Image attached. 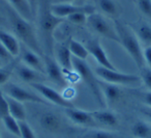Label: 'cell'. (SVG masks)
Here are the masks:
<instances>
[{
    "label": "cell",
    "instance_id": "4316f807",
    "mask_svg": "<svg viewBox=\"0 0 151 138\" xmlns=\"http://www.w3.org/2000/svg\"><path fill=\"white\" fill-rule=\"evenodd\" d=\"M1 121L3 122V125L5 126V128H6L12 134H14V135L17 136V137H21L19 121H17V120L12 117L11 115H5V117H1Z\"/></svg>",
    "mask_w": 151,
    "mask_h": 138
},
{
    "label": "cell",
    "instance_id": "8fae6325",
    "mask_svg": "<svg viewBox=\"0 0 151 138\" xmlns=\"http://www.w3.org/2000/svg\"><path fill=\"white\" fill-rule=\"evenodd\" d=\"M85 46H86L89 54H90L91 56H93V58L95 59V61L97 62L99 66L115 70L116 67L112 64L110 59L108 58L105 50H104L103 46H101V42H99V40L97 39V38L89 39L88 41L85 43Z\"/></svg>",
    "mask_w": 151,
    "mask_h": 138
},
{
    "label": "cell",
    "instance_id": "5b68a950",
    "mask_svg": "<svg viewBox=\"0 0 151 138\" xmlns=\"http://www.w3.org/2000/svg\"><path fill=\"white\" fill-rule=\"evenodd\" d=\"M94 73L99 78H101L104 82L113 84L116 86H126V87H139L142 85L141 78L134 74L129 73H122L119 72L117 69L112 70L105 67L97 66L95 68Z\"/></svg>",
    "mask_w": 151,
    "mask_h": 138
},
{
    "label": "cell",
    "instance_id": "ab89813d",
    "mask_svg": "<svg viewBox=\"0 0 151 138\" xmlns=\"http://www.w3.org/2000/svg\"><path fill=\"white\" fill-rule=\"evenodd\" d=\"M0 126H1V119H0ZM0 138H1V132H0Z\"/></svg>",
    "mask_w": 151,
    "mask_h": 138
},
{
    "label": "cell",
    "instance_id": "d6a6232c",
    "mask_svg": "<svg viewBox=\"0 0 151 138\" xmlns=\"http://www.w3.org/2000/svg\"><path fill=\"white\" fill-rule=\"evenodd\" d=\"M7 115H9V103H7L6 100V96H4V94H3L1 89H0V119Z\"/></svg>",
    "mask_w": 151,
    "mask_h": 138
},
{
    "label": "cell",
    "instance_id": "44dd1931",
    "mask_svg": "<svg viewBox=\"0 0 151 138\" xmlns=\"http://www.w3.org/2000/svg\"><path fill=\"white\" fill-rule=\"evenodd\" d=\"M6 100L9 103V115L15 117L17 121H25L26 120V110L23 103L15 100L12 97L6 96Z\"/></svg>",
    "mask_w": 151,
    "mask_h": 138
},
{
    "label": "cell",
    "instance_id": "6da1fadb",
    "mask_svg": "<svg viewBox=\"0 0 151 138\" xmlns=\"http://www.w3.org/2000/svg\"><path fill=\"white\" fill-rule=\"evenodd\" d=\"M51 1L42 0L38 11V28L44 42V54L51 55L54 51V32L65 19L55 16L50 9Z\"/></svg>",
    "mask_w": 151,
    "mask_h": 138
},
{
    "label": "cell",
    "instance_id": "cb8c5ba5",
    "mask_svg": "<svg viewBox=\"0 0 151 138\" xmlns=\"http://www.w3.org/2000/svg\"><path fill=\"white\" fill-rule=\"evenodd\" d=\"M68 48H69V51H70L71 55H73L75 58H78V59H80V60H86L89 55L86 46H83L81 42L77 41V40H75V39L68 40Z\"/></svg>",
    "mask_w": 151,
    "mask_h": 138
},
{
    "label": "cell",
    "instance_id": "4fadbf2b",
    "mask_svg": "<svg viewBox=\"0 0 151 138\" xmlns=\"http://www.w3.org/2000/svg\"><path fill=\"white\" fill-rule=\"evenodd\" d=\"M65 113L73 123L80 126H86V127H97L99 126L95 122V120L90 115V111L81 110V109L70 107L65 108Z\"/></svg>",
    "mask_w": 151,
    "mask_h": 138
},
{
    "label": "cell",
    "instance_id": "d4e9b609",
    "mask_svg": "<svg viewBox=\"0 0 151 138\" xmlns=\"http://www.w3.org/2000/svg\"><path fill=\"white\" fill-rule=\"evenodd\" d=\"M132 133L137 138H151V127L145 122L137 121L132 126Z\"/></svg>",
    "mask_w": 151,
    "mask_h": 138
},
{
    "label": "cell",
    "instance_id": "7c38bea8",
    "mask_svg": "<svg viewBox=\"0 0 151 138\" xmlns=\"http://www.w3.org/2000/svg\"><path fill=\"white\" fill-rule=\"evenodd\" d=\"M20 60L23 64L26 66L30 67V68L34 69L36 71L45 73V63L44 59L40 58V55L36 54L29 48L24 46L20 50Z\"/></svg>",
    "mask_w": 151,
    "mask_h": 138
},
{
    "label": "cell",
    "instance_id": "7402d4cb",
    "mask_svg": "<svg viewBox=\"0 0 151 138\" xmlns=\"http://www.w3.org/2000/svg\"><path fill=\"white\" fill-rule=\"evenodd\" d=\"M97 5L101 11L110 17H118L121 11L120 5L115 0H97Z\"/></svg>",
    "mask_w": 151,
    "mask_h": 138
},
{
    "label": "cell",
    "instance_id": "9a60e30c",
    "mask_svg": "<svg viewBox=\"0 0 151 138\" xmlns=\"http://www.w3.org/2000/svg\"><path fill=\"white\" fill-rule=\"evenodd\" d=\"M55 55H56V61L61 66V68L65 71H73V58L71 53L68 48V42L67 43H60L54 46Z\"/></svg>",
    "mask_w": 151,
    "mask_h": 138
},
{
    "label": "cell",
    "instance_id": "f35d334b",
    "mask_svg": "<svg viewBox=\"0 0 151 138\" xmlns=\"http://www.w3.org/2000/svg\"><path fill=\"white\" fill-rule=\"evenodd\" d=\"M29 2H30V4H31L32 9H34V6H35V4H36V0H29Z\"/></svg>",
    "mask_w": 151,
    "mask_h": 138
},
{
    "label": "cell",
    "instance_id": "f546056e",
    "mask_svg": "<svg viewBox=\"0 0 151 138\" xmlns=\"http://www.w3.org/2000/svg\"><path fill=\"white\" fill-rule=\"evenodd\" d=\"M20 131H21V138H37L33 130L31 129L26 121H20Z\"/></svg>",
    "mask_w": 151,
    "mask_h": 138
},
{
    "label": "cell",
    "instance_id": "2e32d148",
    "mask_svg": "<svg viewBox=\"0 0 151 138\" xmlns=\"http://www.w3.org/2000/svg\"><path fill=\"white\" fill-rule=\"evenodd\" d=\"M99 85H101V90L103 93L105 102H107L106 104L112 105L119 101L120 97H121V91L118 88V86L106 83L104 80L99 82Z\"/></svg>",
    "mask_w": 151,
    "mask_h": 138
},
{
    "label": "cell",
    "instance_id": "277c9868",
    "mask_svg": "<svg viewBox=\"0 0 151 138\" xmlns=\"http://www.w3.org/2000/svg\"><path fill=\"white\" fill-rule=\"evenodd\" d=\"M73 70L78 73L79 78L85 83L87 88L92 93V96L94 97L96 102L101 107H105L106 102L101 90V85H99L101 80H97V78L95 76L94 72L92 71V69L90 68V66L85 62V60H80V59L73 57Z\"/></svg>",
    "mask_w": 151,
    "mask_h": 138
},
{
    "label": "cell",
    "instance_id": "9c48e42d",
    "mask_svg": "<svg viewBox=\"0 0 151 138\" xmlns=\"http://www.w3.org/2000/svg\"><path fill=\"white\" fill-rule=\"evenodd\" d=\"M32 87L34 88V90L37 93H40L42 97L45 98V100L50 101L53 104H56L58 106H61L63 108H70V107H75L73 104L68 100V99L64 98L62 95L59 92H57L56 90H54L53 88L46 86L42 83H35L32 84Z\"/></svg>",
    "mask_w": 151,
    "mask_h": 138
},
{
    "label": "cell",
    "instance_id": "52a82bcc",
    "mask_svg": "<svg viewBox=\"0 0 151 138\" xmlns=\"http://www.w3.org/2000/svg\"><path fill=\"white\" fill-rule=\"evenodd\" d=\"M50 9L55 16L63 19H66L68 16L76 13H85L88 16L96 13L95 6L90 4L76 5L71 3H51Z\"/></svg>",
    "mask_w": 151,
    "mask_h": 138
},
{
    "label": "cell",
    "instance_id": "8d00e7d4",
    "mask_svg": "<svg viewBox=\"0 0 151 138\" xmlns=\"http://www.w3.org/2000/svg\"><path fill=\"white\" fill-rule=\"evenodd\" d=\"M140 111H141V113H143V115H144V117H146L147 119L151 122V107L150 106H147V105H145V106L141 107Z\"/></svg>",
    "mask_w": 151,
    "mask_h": 138
},
{
    "label": "cell",
    "instance_id": "d6986e66",
    "mask_svg": "<svg viewBox=\"0 0 151 138\" xmlns=\"http://www.w3.org/2000/svg\"><path fill=\"white\" fill-rule=\"evenodd\" d=\"M90 115H92V117L99 125L110 126V127H115L116 125H118L117 117L110 110H105V109L94 110L90 111Z\"/></svg>",
    "mask_w": 151,
    "mask_h": 138
},
{
    "label": "cell",
    "instance_id": "d590c367",
    "mask_svg": "<svg viewBox=\"0 0 151 138\" xmlns=\"http://www.w3.org/2000/svg\"><path fill=\"white\" fill-rule=\"evenodd\" d=\"M141 99L144 102L145 105L151 107V91H146V92H142L141 93Z\"/></svg>",
    "mask_w": 151,
    "mask_h": 138
},
{
    "label": "cell",
    "instance_id": "ffe728a7",
    "mask_svg": "<svg viewBox=\"0 0 151 138\" xmlns=\"http://www.w3.org/2000/svg\"><path fill=\"white\" fill-rule=\"evenodd\" d=\"M134 32L136 33L138 39L141 43H143L145 46H151V25L147 23H137L134 26Z\"/></svg>",
    "mask_w": 151,
    "mask_h": 138
},
{
    "label": "cell",
    "instance_id": "e575fe53",
    "mask_svg": "<svg viewBox=\"0 0 151 138\" xmlns=\"http://www.w3.org/2000/svg\"><path fill=\"white\" fill-rule=\"evenodd\" d=\"M143 58H144V62L147 65V67L151 69V46H145L144 51H143Z\"/></svg>",
    "mask_w": 151,
    "mask_h": 138
},
{
    "label": "cell",
    "instance_id": "836d02e7",
    "mask_svg": "<svg viewBox=\"0 0 151 138\" xmlns=\"http://www.w3.org/2000/svg\"><path fill=\"white\" fill-rule=\"evenodd\" d=\"M15 59V57L9 53V51L0 42V61L4 63H9Z\"/></svg>",
    "mask_w": 151,
    "mask_h": 138
},
{
    "label": "cell",
    "instance_id": "603a6c76",
    "mask_svg": "<svg viewBox=\"0 0 151 138\" xmlns=\"http://www.w3.org/2000/svg\"><path fill=\"white\" fill-rule=\"evenodd\" d=\"M40 126L44 128L45 130L48 131H55L60 127V120L54 113L47 112L40 117Z\"/></svg>",
    "mask_w": 151,
    "mask_h": 138
},
{
    "label": "cell",
    "instance_id": "4dcf8cb0",
    "mask_svg": "<svg viewBox=\"0 0 151 138\" xmlns=\"http://www.w3.org/2000/svg\"><path fill=\"white\" fill-rule=\"evenodd\" d=\"M141 13L151 20V0H134Z\"/></svg>",
    "mask_w": 151,
    "mask_h": 138
},
{
    "label": "cell",
    "instance_id": "60d3db41",
    "mask_svg": "<svg viewBox=\"0 0 151 138\" xmlns=\"http://www.w3.org/2000/svg\"><path fill=\"white\" fill-rule=\"evenodd\" d=\"M0 66H1V61H0Z\"/></svg>",
    "mask_w": 151,
    "mask_h": 138
},
{
    "label": "cell",
    "instance_id": "3957f363",
    "mask_svg": "<svg viewBox=\"0 0 151 138\" xmlns=\"http://www.w3.org/2000/svg\"><path fill=\"white\" fill-rule=\"evenodd\" d=\"M119 37V44L127 52L130 58L134 60L136 65L140 69L145 67L144 58H143V50L141 48V42L138 39L134 30H132L127 25L121 23L119 21H115L114 23Z\"/></svg>",
    "mask_w": 151,
    "mask_h": 138
},
{
    "label": "cell",
    "instance_id": "74e56055",
    "mask_svg": "<svg viewBox=\"0 0 151 138\" xmlns=\"http://www.w3.org/2000/svg\"><path fill=\"white\" fill-rule=\"evenodd\" d=\"M51 3H71L75 1H80V0H50Z\"/></svg>",
    "mask_w": 151,
    "mask_h": 138
},
{
    "label": "cell",
    "instance_id": "ac0fdd59",
    "mask_svg": "<svg viewBox=\"0 0 151 138\" xmlns=\"http://www.w3.org/2000/svg\"><path fill=\"white\" fill-rule=\"evenodd\" d=\"M0 42L9 51V53L15 58L19 56L21 46H20V42L16 36H14L9 32L4 31V30H0Z\"/></svg>",
    "mask_w": 151,
    "mask_h": 138
},
{
    "label": "cell",
    "instance_id": "30bf717a",
    "mask_svg": "<svg viewBox=\"0 0 151 138\" xmlns=\"http://www.w3.org/2000/svg\"><path fill=\"white\" fill-rule=\"evenodd\" d=\"M42 58L45 63V73L48 75V78L58 86L66 87L67 80H65V76L63 74V69L58 64L56 59L53 58L51 55L46 54L42 55Z\"/></svg>",
    "mask_w": 151,
    "mask_h": 138
},
{
    "label": "cell",
    "instance_id": "1f68e13d",
    "mask_svg": "<svg viewBox=\"0 0 151 138\" xmlns=\"http://www.w3.org/2000/svg\"><path fill=\"white\" fill-rule=\"evenodd\" d=\"M141 80L142 84L151 91V69L149 67H143L141 69Z\"/></svg>",
    "mask_w": 151,
    "mask_h": 138
},
{
    "label": "cell",
    "instance_id": "5bb4252c",
    "mask_svg": "<svg viewBox=\"0 0 151 138\" xmlns=\"http://www.w3.org/2000/svg\"><path fill=\"white\" fill-rule=\"evenodd\" d=\"M15 71L17 75L25 83H29V84H35V83H42L46 78H44L42 72H38L34 69L30 68V67L26 66L22 62H18L15 67Z\"/></svg>",
    "mask_w": 151,
    "mask_h": 138
},
{
    "label": "cell",
    "instance_id": "83f0119b",
    "mask_svg": "<svg viewBox=\"0 0 151 138\" xmlns=\"http://www.w3.org/2000/svg\"><path fill=\"white\" fill-rule=\"evenodd\" d=\"M18 63L17 59H14L12 62L7 63L4 67L0 68V87L6 84V82L9 80V76L12 75L13 71L15 70V67Z\"/></svg>",
    "mask_w": 151,
    "mask_h": 138
},
{
    "label": "cell",
    "instance_id": "f1b7e54d",
    "mask_svg": "<svg viewBox=\"0 0 151 138\" xmlns=\"http://www.w3.org/2000/svg\"><path fill=\"white\" fill-rule=\"evenodd\" d=\"M87 19H88V15H86L85 13H76L66 18L67 21L75 25H84L87 23Z\"/></svg>",
    "mask_w": 151,
    "mask_h": 138
},
{
    "label": "cell",
    "instance_id": "484cf974",
    "mask_svg": "<svg viewBox=\"0 0 151 138\" xmlns=\"http://www.w3.org/2000/svg\"><path fill=\"white\" fill-rule=\"evenodd\" d=\"M77 138H123L121 135L112 132L103 131V130H90L81 134Z\"/></svg>",
    "mask_w": 151,
    "mask_h": 138
},
{
    "label": "cell",
    "instance_id": "7a4b0ae2",
    "mask_svg": "<svg viewBox=\"0 0 151 138\" xmlns=\"http://www.w3.org/2000/svg\"><path fill=\"white\" fill-rule=\"evenodd\" d=\"M7 18L16 36H18V38L23 42L24 46L42 57L44 51L38 41L35 29L30 24V22L22 18L11 6L7 9Z\"/></svg>",
    "mask_w": 151,
    "mask_h": 138
},
{
    "label": "cell",
    "instance_id": "8992f818",
    "mask_svg": "<svg viewBox=\"0 0 151 138\" xmlns=\"http://www.w3.org/2000/svg\"><path fill=\"white\" fill-rule=\"evenodd\" d=\"M86 24L99 35L119 43V37H118L115 25H112L103 15L97 13L89 15Z\"/></svg>",
    "mask_w": 151,
    "mask_h": 138
},
{
    "label": "cell",
    "instance_id": "ba28073f",
    "mask_svg": "<svg viewBox=\"0 0 151 138\" xmlns=\"http://www.w3.org/2000/svg\"><path fill=\"white\" fill-rule=\"evenodd\" d=\"M5 92L7 96L12 97L15 100L19 102H31V103H38V104H48L42 97H40L38 95L22 88L13 83H9L5 85Z\"/></svg>",
    "mask_w": 151,
    "mask_h": 138
},
{
    "label": "cell",
    "instance_id": "e0dca14e",
    "mask_svg": "<svg viewBox=\"0 0 151 138\" xmlns=\"http://www.w3.org/2000/svg\"><path fill=\"white\" fill-rule=\"evenodd\" d=\"M9 2L12 9L22 18L29 22L33 19L34 9H32L29 0H9Z\"/></svg>",
    "mask_w": 151,
    "mask_h": 138
}]
</instances>
